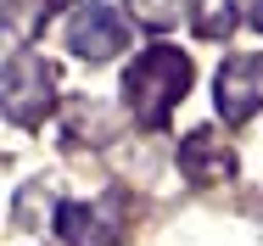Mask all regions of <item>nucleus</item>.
<instances>
[{
	"label": "nucleus",
	"mask_w": 263,
	"mask_h": 246,
	"mask_svg": "<svg viewBox=\"0 0 263 246\" xmlns=\"http://www.w3.org/2000/svg\"><path fill=\"white\" fill-rule=\"evenodd\" d=\"M230 168V151H224V140L218 135H191V146H185V174L191 179H213V174H224Z\"/></svg>",
	"instance_id": "0eeeda50"
},
{
	"label": "nucleus",
	"mask_w": 263,
	"mask_h": 246,
	"mask_svg": "<svg viewBox=\"0 0 263 246\" xmlns=\"http://www.w3.org/2000/svg\"><path fill=\"white\" fill-rule=\"evenodd\" d=\"M45 17H51V0H0V40L23 45V40H34V28Z\"/></svg>",
	"instance_id": "423d86ee"
},
{
	"label": "nucleus",
	"mask_w": 263,
	"mask_h": 246,
	"mask_svg": "<svg viewBox=\"0 0 263 246\" xmlns=\"http://www.w3.org/2000/svg\"><path fill=\"white\" fill-rule=\"evenodd\" d=\"M129 6H135V17H140L146 28H168V23L179 17L185 0H129Z\"/></svg>",
	"instance_id": "1a4fd4ad"
},
{
	"label": "nucleus",
	"mask_w": 263,
	"mask_h": 246,
	"mask_svg": "<svg viewBox=\"0 0 263 246\" xmlns=\"http://www.w3.org/2000/svg\"><path fill=\"white\" fill-rule=\"evenodd\" d=\"M185 90H191V62L174 45H152L129 67V79H123V96H129V106H135L140 123H157Z\"/></svg>",
	"instance_id": "f257e3e1"
},
{
	"label": "nucleus",
	"mask_w": 263,
	"mask_h": 246,
	"mask_svg": "<svg viewBox=\"0 0 263 246\" xmlns=\"http://www.w3.org/2000/svg\"><path fill=\"white\" fill-rule=\"evenodd\" d=\"M56 101V67L40 56H17L0 73V118L11 123H40Z\"/></svg>",
	"instance_id": "f03ea898"
},
{
	"label": "nucleus",
	"mask_w": 263,
	"mask_h": 246,
	"mask_svg": "<svg viewBox=\"0 0 263 246\" xmlns=\"http://www.w3.org/2000/svg\"><path fill=\"white\" fill-rule=\"evenodd\" d=\"M56 230H62V241H67V246H112V241H118V230L106 224L96 207H62Z\"/></svg>",
	"instance_id": "39448f33"
},
{
	"label": "nucleus",
	"mask_w": 263,
	"mask_h": 246,
	"mask_svg": "<svg viewBox=\"0 0 263 246\" xmlns=\"http://www.w3.org/2000/svg\"><path fill=\"white\" fill-rule=\"evenodd\" d=\"M123 45H129V23H123L118 6L96 0V6H84V11L67 17V50H73V56H84V62H112Z\"/></svg>",
	"instance_id": "7ed1b4c3"
},
{
	"label": "nucleus",
	"mask_w": 263,
	"mask_h": 246,
	"mask_svg": "<svg viewBox=\"0 0 263 246\" xmlns=\"http://www.w3.org/2000/svg\"><path fill=\"white\" fill-rule=\"evenodd\" d=\"M196 28L208 40H224L235 28V0H196Z\"/></svg>",
	"instance_id": "6e6552de"
},
{
	"label": "nucleus",
	"mask_w": 263,
	"mask_h": 246,
	"mask_svg": "<svg viewBox=\"0 0 263 246\" xmlns=\"http://www.w3.org/2000/svg\"><path fill=\"white\" fill-rule=\"evenodd\" d=\"M263 106V56H235L218 73V112L224 118H252Z\"/></svg>",
	"instance_id": "20e7f679"
},
{
	"label": "nucleus",
	"mask_w": 263,
	"mask_h": 246,
	"mask_svg": "<svg viewBox=\"0 0 263 246\" xmlns=\"http://www.w3.org/2000/svg\"><path fill=\"white\" fill-rule=\"evenodd\" d=\"M252 23H258V28H263V0H252Z\"/></svg>",
	"instance_id": "9d476101"
}]
</instances>
